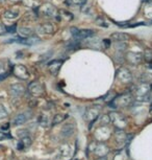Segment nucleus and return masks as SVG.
<instances>
[{
  "label": "nucleus",
  "instance_id": "1",
  "mask_svg": "<svg viewBox=\"0 0 152 160\" xmlns=\"http://www.w3.org/2000/svg\"><path fill=\"white\" fill-rule=\"evenodd\" d=\"M70 31L75 40H82V39L90 38L92 36H94L95 34L91 29H78L76 28H71Z\"/></svg>",
  "mask_w": 152,
  "mask_h": 160
},
{
  "label": "nucleus",
  "instance_id": "2",
  "mask_svg": "<svg viewBox=\"0 0 152 160\" xmlns=\"http://www.w3.org/2000/svg\"><path fill=\"white\" fill-rule=\"evenodd\" d=\"M149 93H150V86L148 84H142L136 89V96L140 101H145V98L147 101V98H149Z\"/></svg>",
  "mask_w": 152,
  "mask_h": 160
},
{
  "label": "nucleus",
  "instance_id": "3",
  "mask_svg": "<svg viewBox=\"0 0 152 160\" xmlns=\"http://www.w3.org/2000/svg\"><path fill=\"white\" fill-rule=\"evenodd\" d=\"M28 90L34 96H40L44 91L43 86H42L39 82H32L30 85H29Z\"/></svg>",
  "mask_w": 152,
  "mask_h": 160
},
{
  "label": "nucleus",
  "instance_id": "4",
  "mask_svg": "<svg viewBox=\"0 0 152 160\" xmlns=\"http://www.w3.org/2000/svg\"><path fill=\"white\" fill-rule=\"evenodd\" d=\"M14 72H15V75L18 78H20L21 80H26L28 78V71L24 66L22 65H17L15 66V69H14Z\"/></svg>",
  "mask_w": 152,
  "mask_h": 160
},
{
  "label": "nucleus",
  "instance_id": "5",
  "mask_svg": "<svg viewBox=\"0 0 152 160\" xmlns=\"http://www.w3.org/2000/svg\"><path fill=\"white\" fill-rule=\"evenodd\" d=\"M117 77L122 83H129L130 81H131V74H130V72L125 68H121L120 70L118 71Z\"/></svg>",
  "mask_w": 152,
  "mask_h": 160
},
{
  "label": "nucleus",
  "instance_id": "6",
  "mask_svg": "<svg viewBox=\"0 0 152 160\" xmlns=\"http://www.w3.org/2000/svg\"><path fill=\"white\" fill-rule=\"evenodd\" d=\"M62 65V61H61V60H54V61L50 62L48 64V69L52 74L56 75L58 73Z\"/></svg>",
  "mask_w": 152,
  "mask_h": 160
},
{
  "label": "nucleus",
  "instance_id": "7",
  "mask_svg": "<svg viewBox=\"0 0 152 160\" xmlns=\"http://www.w3.org/2000/svg\"><path fill=\"white\" fill-rule=\"evenodd\" d=\"M29 116L27 115V113H20L15 117L14 120H13V125L14 126H21L23 123H25L28 120Z\"/></svg>",
  "mask_w": 152,
  "mask_h": 160
},
{
  "label": "nucleus",
  "instance_id": "8",
  "mask_svg": "<svg viewBox=\"0 0 152 160\" xmlns=\"http://www.w3.org/2000/svg\"><path fill=\"white\" fill-rule=\"evenodd\" d=\"M11 92L14 96H21L25 92V88L21 84H14L11 86Z\"/></svg>",
  "mask_w": 152,
  "mask_h": 160
},
{
  "label": "nucleus",
  "instance_id": "9",
  "mask_svg": "<svg viewBox=\"0 0 152 160\" xmlns=\"http://www.w3.org/2000/svg\"><path fill=\"white\" fill-rule=\"evenodd\" d=\"M129 36L126 34H123V32H114V34L111 35V40L116 41V42H123L128 40Z\"/></svg>",
  "mask_w": 152,
  "mask_h": 160
},
{
  "label": "nucleus",
  "instance_id": "10",
  "mask_svg": "<svg viewBox=\"0 0 152 160\" xmlns=\"http://www.w3.org/2000/svg\"><path fill=\"white\" fill-rule=\"evenodd\" d=\"M74 132V125L73 123H66L64 125V127L62 128V136H70L72 135Z\"/></svg>",
  "mask_w": 152,
  "mask_h": 160
},
{
  "label": "nucleus",
  "instance_id": "11",
  "mask_svg": "<svg viewBox=\"0 0 152 160\" xmlns=\"http://www.w3.org/2000/svg\"><path fill=\"white\" fill-rule=\"evenodd\" d=\"M31 144V138L29 137V136H25V137H22L21 138V140H20V142L18 143V150L21 151V150H23L24 148H27L29 147Z\"/></svg>",
  "mask_w": 152,
  "mask_h": 160
},
{
  "label": "nucleus",
  "instance_id": "12",
  "mask_svg": "<svg viewBox=\"0 0 152 160\" xmlns=\"http://www.w3.org/2000/svg\"><path fill=\"white\" fill-rule=\"evenodd\" d=\"M39 32H41V34H52L53 32H54V28H53V26L51 24H43V25H41L40 28H38Z\"/></svg>",
  "mask_w": 152,
  "mask_h": 160
},
{
  "label": "nucleus",
  "instance_id": "13",
  "mask_svg": "<svg viewBox=\"0 0 152 160\" xmlns=\"http://www.w3.org/2000/svg\"><path fill=\"white\" fill-rule=\"evenodd\" d=\"M86 2V0H65V3L69 7H80Z\"/></svg>",
  "mask_w": 152,
  "mask_h": 160
},
{
  "label": "nucleus",
  "instance_id": "14",
  "mask_svg": "<svg viewBox=\"0 0 152 160\" xmlns=\"http://www.w3.org/2000/svg\"><path fill=\"white\" fill-rule=\"evenodd\" d=\"M66 118H68V114H56V115L54 116V118H53V120H52V125L53 126L58 125V123L64 122Z\"/></svg>",
  "mask_w": 152,
  "mask_h": 160
},
{
  "label": "nucleus",
  "instance_id": "15",
  "mask_svg": "<svg viewBox=\"0 0 152 160\" xmlns=\"http://www.w3.org/2000/svg\"><path fill=\"white\" fill-rule=\"evenodd\" d=\"M20 34L22 36H24L25 38H28V37H30V36L32 35V31L30 28H20Z\"/></svg>",
  "mask_w": 152,
  "mask_h": 160
},
{
  "label": "nucleus",
  "instance_id": "16",
  "mask_svg": "<svg viewBox=\"0 0 152 160\" xmlns=\"http://www.w3.org/2000/svg\"><path fill=\"white\" fill-rule=\"evenodd\" d=\"M7 111L4 108L3 105L0 104V120L7 118Z\"/></svg>",
  "mask_w": 152,
  "mask_h": 160
},
{
  "label": "nucleus",
  "instance_id": "17",
  "mask_svg": "<svg viewBox=\"0 0 152 160\" xmlns=\"http://www.w3.org/2000/svg\"><path fill=\"white\" fill-rule=\"evenodd\" d=\"M5 17L10 18V19H14V18L18 17V13H15V12H7V13H5Z\"/></svg>",
  "mask_w": 152,
  "mask_h": 160
},
{
  "label": "nucleus",
  "instance_id": "18",
  "mask_svg": "<svg viewBox=\"0 0 152 160\" xmlns=\"http://www.w3.org/2000/svg\"><path fill=\"white\" fill-rule=\"evenodd\" d=\"M5 31H7V32H16V25L12 26V28H7Z\"/></svg>",
  "mask_w": 152,
  "mask_h": 160
},
{
  "label": "nucleus",
  "instance_id": "19",
  "mask_svg": "<svg viewBox=\"0 0 152 160\" xmlns=\"http://www.w3.org/2000/svg\"><path fill=\"white\" fill-rule=\"evenodd\" d=\"M8 77V73H2V74H0V82L1 81H3L4 78H7Z\"/></svg>",
  "mask_w": 152,
  "mask_h": 160
},
{
  "label": "nucleus",
  "instance_id": "20",
  "mask_svg": "<svg viewBox=\"0 0 152 160\" xmlns=\"http://www.w3.org/2000/svg\"><path fill=\"white\" fill-rule=\"evenodd\" d=\"M7 137V134H4L3 132H0V140H3V139H5Z\"/></svg>",
  "mask_w": 152,
  "mask_h": 160
},
{
  "label": "nucleus",
  "instance_id": "21",
  "mask_svg": "<svg viewBox=\"0 0 152 160\" xmlns=\"http://www.w3.org/2000/svg\"><path fill=\"white\" fill-rule=\"evenodd\" d=\"M103 42H104V43H105L106 48H108V47H109V40H107V39H104Z\"/></svg>",
  "mask_w": 152,
  "mask_h": 160
}]
</instances>
